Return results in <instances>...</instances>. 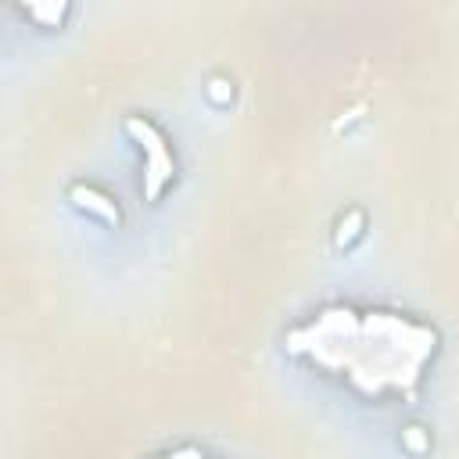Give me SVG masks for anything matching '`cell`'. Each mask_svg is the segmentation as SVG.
I'll return each instance as SVG.
<instances>
[{
  "label": "cell",
  "mask_w": 459,
  "mask_h": 459,
  "mask_svg": "<svg viewBox=\"0 0 459 459\" xmlns=\"http://www.w3.org/2000/svg\"><path fill=\"white\" fill-rule=\"evenodd\" d=\"M294 351H312L323 366L344 369L362 391L409 387L434 351V333L387 312L359 316L351 308L323 312L290 337Z\"/></svg>",
  "instance_id": "1"
},
{
  "label": "cell",
  "mask_w": 459,
  "mask_h": 459,
  "mask_svg": "<svg viewBox=\"0 0 459 459\" xmlns=\"http://www.w3.org/2000/svg\"><path fill=\"white\" fill-rule=\"evenodd\" d=\"M172 172H176V161H172V154H169V151L151 154V158H147V165H143V197H147V201H154V197L165 190V183L172 179Z\"/></svg>",
  "instance_id": "3"
},
{
  "label": "cell",
  "mask_w": 459,
  "mask_h": 459,
  "mask_svg": "<svg viewBox=\"0 0 459 459\" xmlns=\"http://www.w3.org/2000/svg\"><path fill=\"white\" fill-rule=\"evenodd\" d=\"M126 133H129V136L147 151V158H151V154L169 151V147H165V136H161L147 118H140V115H129V118H126Z\"/></svg>",
  "instance_id": "4"
},
{
  "label": "cell",
  "mask_w": 459,
  "mask_h": 459,
  "mask_svg": "<svg viewBox=\"0 0 459 459\" xmlns=\"http://www.w3.org/2000/svg\"><path fill=\"white\" fill-rule=\"evenodd\" d=\"M161 459H208V455H201L197 448H176V452H169V455H161Z\"/></svg>",
  "instance_id": "7"
},
{
  "label": "cell",
  "mask_w": 459,
  "mask_h": 459,
  "mask_svg": "<svg viewBox=\"0 0 459 459\" xmlns=\"http://www.w3.org/2000/svg\"><path fill=\"white\" fill-rule=\"evenodd\" d=\"M416 430H420V427H409V445H412V448H423V437H420Z\"/></svg>",
  "instance_id": "9"
},
{
  "label": "cell",
  "mask_w": 459,
  "mask_h": 459,
  "mask_svg": "<svg viewBox=\"0 0 459 459\" xmlns=\"http://www.w3.org/2000/svg\"><path fill=\"white\" fill-rule=\"evenodd\" d=\"M25 14L29 18H36L39 25H50V29H57L61 22H65V14H68V4H25Z\"/></svg>",
  "instance_id": "5"
},
{
  "label": "cell",
  "mask_w": 459,
  "mask_h": 459,
  "mask_svg": "<svg viewBox=\"0 0 459 459\" xmlns=\"http://www.w3.org/2000/svg\"><path fill=\"white\" fill-rule=\"evenodd\" d=\"M359 222H362V215H359V212H351V215H348V222H341V233H337V244H344V240H351V237L359 233V230H355Z\"/></svg>",
  "instance_id": "6"
},
{
  "label": "cell",
  "mask_w": 459,
  "mask_h": 459,
  "mask_svg": "<svg viewBox=\"0 0 459 459\" xmlns=\"http://www.w3.org/2000/svg\"><path fill=\"white\" fill-rule=\"evenodd\" d=\"M68 197L82 208V212H93L97 219H104V222H111V226H118V204L108 197V194H100V190H93V186H86V183H75L72 190H68Z\"/></svg>",
  "instance_id": "2"
},
{
  "label": "cell",
  "mask_w": 459,
  "mask_h": 459,
  "mask_svg": "<svg viewBox=\"0 0 459 459\" xmlns=\"http://www.w3.org/2000/svg\"><path fill=\"white\" fill-rule=\"evenodd\" d=\"M222 86H226L222 79H215V82H212V97H215V100H222V97H226V90H222Z\"/></svg>",
  "instance_id": "8"
}]
</instances>
